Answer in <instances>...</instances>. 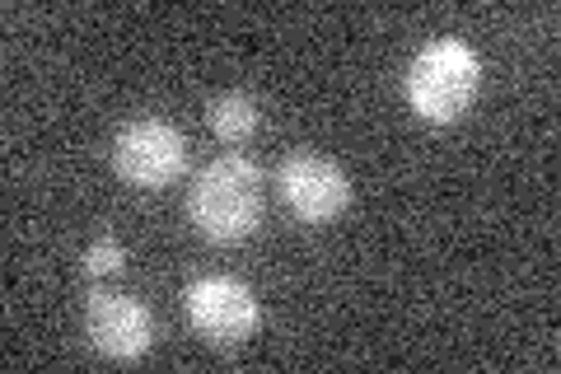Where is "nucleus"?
<instances>
[{"label":"nucleus","instance_id":"obj_1","mask_svg":"<svg viewBox=\"0 0 561 374\" xmlns=\"http://www.w3.org/2000/svg\"><path fill=\"white\" fill-rule=\"evenodd\" d=\"M192 225L202 229L210 243H239L249 239L262 220V173L253 159L220 155L197 173L187 192Z\"/></svg>","mask_w":561,"mask_h":374},{"label":"nucleus","instance_id":"obj_2","mask_svg":"<svg viewBox=\"0 0 561 374\" xmlns=\"http://www.w3.org/2000/svg\"><path fill=\"white\" fill-rule=\"evenodd\" d=\"M482 84V61L463 38H431L408 66V103L421 122H459Z\"/></svg>","mask_w":561,"mask_h":374},{"label":"nucleus","instance_id":"obj_3","mask_svg":"<svg viewBox=\"0 0 561 374\" xmlns=\"http://www.w3.org/2000/svg\"><path fill=\"white\" fill-rule=\"evenodd\" d=\"M113 165L131 188H169L187 169V140L164 117H136L113 140Z\"/></svg>","mask_w":561,"mask_h":374},{"label":"nucleus","instance_id":"obj_4","mask_svg":"<svg viewBox=\"0 0 561 374\" xmlns=\"http://www.w3.org/2000/svg\"><path fill=\"white\" fill-rule=\"evenodd\" d=\"M187 318L210 347H239L257 332V299L239 276H202L192 281L187 295Z\"/></svg>","mask_w":561,"mask_h":374},{"label":"nucleus","instance_id":"obj_5","mask_svg":"<svg viewBox=\"0 0 561 374\" xmlns=\"http://www.w3.org/2000/svg\"><path fill=\"white\" fill-rule=\"evenodd\" d=\"M280 197L305 225H328L351 206V183L332 159L313 150H295L280 165Z\"/></svg>","mask_w":561,"mask_h":374},{"label":"nucleus","instance_id":"obj_6","mask_svg":"<svg viewBox=\"0 0 561 374\" xmlns=\"http://www.w3.org/2000/svg\"><path fill=\"white\" fill-rule=\"evenodd\" d=\"M84 328H90L94 351L108 355V361H136L154 342L150 309L127 291H94L90 309H84Z\"/></svg>","mask_w":561,"mask_h":374},{"label":"nucleus","instance_id":"obj_7","mask_svg":"<svg viewBox=\"0 0 561 374\" xmlns=\"http://www.w3.org/2000/svg\"><path fill=\"white\" fill-rule=\"evenodd\" d=\"M210 132L220 140H230V146L249 140L257 132V103L249 94H220L210 103Z\"/></svg>","mask_w":561,"mask_h":374},{"label":"nucleus","instance_id":"obj_8","mask_svg":"<svg viewBox=\"0 0 561 374\" xmlns=\"http://www.w3.org/2000/svg\"><path fill=\"white\" fill-rule=\"evenodd\" d=\"M122 262H127V253H122V243L113 235H103V239H94L90 248H84V272L90 276H117Z\"/></svg>","mask_w":561,"mask_h":374}]
</instances>
